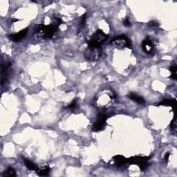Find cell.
I'll return each mask as SVG.
<instances>
[{
  "mask_svg": "<svg viewBox=\"0 0 177 177\" xmlns=\"http://www.w3.org/2000/svg\"><path fill=\"white\" fill-rule=\"evenodd\" d=\"M108 35H107L100 29L97 30L95 33L92 35L88 41V46L89 49H98L108 39Z\"/></svg>",
  "mask_w": 177,
  "mask_h": 177,
  "instance_id": "2",
  "label": "cell"
},
{
  "mask_svg": "<svg viewBox=\"0 0 177 177\" xmlns=\"http://www.w3.org/2000/svg\"><path fill=\"white\" fill-rule=\"evenodd\" d=\"M143 51L147 53H151L154 51V44L149 38H146L142 42Z\"/></svg>",
  "mask_w": 177,
  "mask_h": 177,
  "instance_id": "7",
  "label": "cell"
},
{
  "mask_svg": "<svg viewBox=\"0 0 177 177\" xmlns=\"http://www.w3.org/2000/svg\"><path fill=\"white\" fill-rule=\"evenodd\" d=\"M28 31L29 29L26 28L18 32V33L10 35V36H9V39L10 40L13 42H19L22 40V39L26 36V34L28 33Z\"/></svg>",
  "mask_w": 177,
  "mask_h": 177,
  "instance_id": "6",
  "label": "cell"
},
{
  "mask_svg": "<svg viewBox=\"0 0 177 177\" xmlns=\"http://www.w3.org/2000/svg\"><path fill=\"white\" fill-rule=\"evenodd\" d=\"M87 13H84L83 15H82L81 17V21H80V26H83L84 24H85L86 19H87Z\"/></svg>",
  "mask_w": 177,
  "mask_h": 177,
  "instance_id": "18",
  "label": "cell"
},
{
  "mask_svg": "<svg viewBox=\"0 0 177 177\" xmlns=\"http://www.w3.org/2000/svg\"><path fill=\"white\" fill-rule=\"evenodd\" d=\"M128 97L131 100H132L135 101L136 103L138 104H144L145 103V99L143 98V97L138 96V95H137L134 93H130L128 95Z\"/></svg>",
  "mask_w": 177,
  "mask_h": 177,
  "instance_id": "9",
  "label": "cell"
},
{
  "mask_svg": "<svg viewBox=\"0 0 177 177\" xmlns=\"http://www.w3.org/2000/svg\"><path fill=\"white\" fill-rule=\"evenodd\" d=\"M58 26V25H37L36 26V33L42 39L51 38L57 31Z\"/></svg>",
  "mask_w": 177,
  "mask_h": 177,
  "instance_id": "1",
  "label": "cell"
},
{
  "mask_svg": "<svg viewBox=\"0 0 177 177\" xmlns=\"http://www.w3.org/2000/svg\"><path fill=\"white\" fill-rule=\"evenodd\" d=\"M24 163L25 164V165L27 168L30 170H33V171H36V172H38L39 171V168L38 166H37L36 164H35L33 162H31L29 159H26V158H24Z\"/></svg>",
  "mask_w": 177,
  "mask_h": 177,
  "instance_id": "10",
  "label": "cell"
},
{
  "mask_svg": "<svg viewBox=\"0 0 177 177\" xmlns=\"http://www.w3.org/2000/svg\"><path fill=\"white\" fill-rule=\"evenodd\" d=\"M169 71L171 72V78H172L174 80H176L177 79L176 78V66L174 64V65H172L170 66L169 68Z\"/></svg>",
  "mask_w": 177,
  "mask_h": 177,
  "instance_id": "15",
  "label": "cell"
},
{
  "mask_svg": "<svg viewBox=\"0 0 177 177\" xmlns=\"http://www.w3.org/2000/svg\"><path fill=\"white\" fill-rule=\"evenodd\" d=\"M150 157L147 156H134L127 158V163L130 164H134L139 166V168L142 171H144L148 166V160Z\"/></svg>",
  "mask_w": 177,
  "mask_h": 177,
  "instance_id": "3",
  "label": "cell"
},
{
  "mask_svg": "<svg viewBox=\"0 0 177 177\" xmlns=\"http://www.w3.org/2000/svg\"><path fill=\"white\" fill-rule=\"evenodd\" d=\"M11 66V62H9L7 64H4L2 65V70H1V82H2V84L3 85L4 84L5 82L6 81V78L7 76H8V70L10 68V66Z\"/></svg>",
  "mask_w": 177,
  "mask_h": 177,
  "instance_id": "8",
  "label": "cell"
},
{
  "mask_svg": "<svg viewBox=\"0 0 177 177\" xmlns=\"http://www.w3.org/2000/svg\"><path fill=\"white\" fill-rule=\"evenodd\" d=\"M107 116L104 114H100L98 117V119L93 126V131H99L104 128V124L106 123Z\"/></svg>",
  "mask_w": 177,
  "mask_h": 177,
  "instance_id": "5",
  "label": "cell"
},
{
  "mask_svg": "<svg viewBox=\"0 0 177 177\" xmlns=\"http://www.w3.org/2000/svg\"><path fill=\"white\" fill-rule=\"evenodd\" d=\"M171 129L172 131H176V116H174V119L172 121V123H171Z\"/></svg>",
  "mask_w": 177,
  "mask_h": 177,
  "instance_id": "16",
  "label": "cell"
},
{
  "mask_svg": "<svg viewBox=\"0 0 177 177\" xmlns=\"http://www.w3.org/2000/svg\"><path fill=\"white\" fill-rule=\"evenodd\" d=\"M50 171H51V168H49V167L47 165L46 166L45 168L42 169H39V171L37 172V173L39 176H47L48 174H49Z\"/></svg>",
  "mask_w": 177,
  "mask_h": 177,
  "instance_id": "14",
  "label": "cell"
},
{
  "mask_svg": "<svg viewBox=\"0 0 177 177\" xmlns=\"http://www.w3.org/2000/svg\"><path fill=\"white\" fill-rule=\"evenodd\" d=\"M110 44L112 45H116L117 47L121 46L122 49L124 47H127L129 49L131 48V42L130 39L125 35H121V36L114 37L111 40Z\"/></svg>",
  "mask_w": 177,
  "mask_h": 177,
  "instance_id": "4",
  "label": "cell"
},
{
  "mask_svg": "<svg viewBox=\"0 0 177 177\" xmlns=\"http://www.w3.org/2000/svg\"><path fill=\"white\" fill-rule=\"evenodd\" d=\"M176 104V100L175 99H165V100H163L162 102H161V103L158 104V105L172 107L174 110Z\"/></svg>",
  "mask_w": 177,
  "mask_h": 177,
  "instance_id": "12",
  "label": "cell"
},
{
  "mask_svg": "<svg viewBox=\"0 0 177 177\" xmlns=\"http://www.w3.org/2000/svg\"><path fill=\"white\" fill-rule=\"evenodd\" d=\"M123 24L127 27H129V26H131V23L129 22V19L128 18V17H126V18L123 20Z\"/></svg>",
  "mask_w": 177,
  "mask_h": 177,
  "instance_id": "19",
  "label": "cell"
},
{
  "mask_svg": "<svg viewBox=\"0 0 177 177\" xmlns=\"http://www.w3.org/2000/svg\"><path fill=\"white\" fill-rule=\"evenodd\" d=\"M169 156H170V153H167L165 154V158H164V159H165V161L166 162H168V160H169Z\"/></svg>",
  "mask_w": 177,
  "mask_h": 177,
  "instance_id": "20",
  "label": "cell"
},
{
  "mask_svg": "<svg viewBox=\"0 0 177 177\" xmlns=\"http://www.w3.org/2000/svg\"><path fill=\"white\" fill-rule=\"evenodd\" d=\"M114 163L116 165L121 166L127 163V158L122 155H116L113 157Z\"/></svg>",
  "mask_w": 177,
  "mask_h": 177,
  "instance_id": "11",
  "label": "cell"
},
{
  "mask_svg": "<svg viewBox=\"0 0 177 177\" xmlns=\"http://www.w3.org/2000/svg\"><path fill=\"white\" fill-rule=\"evenodd\" d=\"M4 176H10V177H13L16 176V172L15 170L12 168H9L4 172L3 174Z\"/></svg>",
  "mask_w": 177,
  "mask_h": 177,
  "instance_id": "13",
  "label": "cell"
},
{
  "mask_svg": "<svg viewBox=\"0 0 177 177\" xmlns=\"http://www.w3.org/2000/svg\"><path fill=\"white\" fill-rule=\"evenodd\" d=\"M76 105H77V99H74L72 101L71 103L69 104L68 106H67V108L73 109L75 108V107H76Z\"/></svg>",
  "mask_w": 177,
  "mask_h": 177,
  "instance_id": "17",
  "label": "cell"
}]
</instances>
